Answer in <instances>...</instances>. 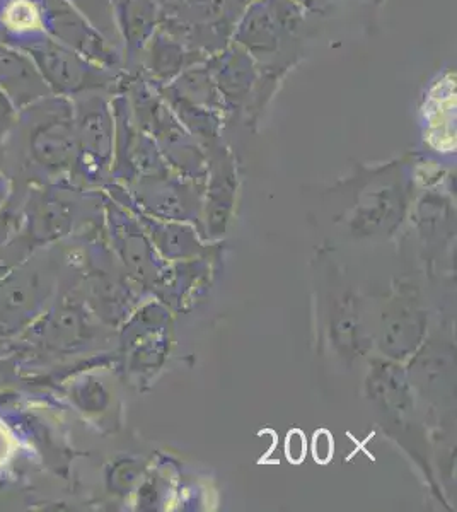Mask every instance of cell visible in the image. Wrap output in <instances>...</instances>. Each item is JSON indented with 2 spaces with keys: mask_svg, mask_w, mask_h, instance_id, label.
Masks as SVG:
<instances>
[{
  "mask_svg": "<svg viewBox=\"0 0 457 512\" xmlns=\"http://www.w3.org/2000/svg\"><path fill=\"white\" fill-rule=\"evenodd\" d=\"M0 89L19 111L52 96L28 53L0 43Z\"/></svg>",
  "mask_w": 457,
  "mask_h": 512,
  "instance_id": "8992f818",
  "label": "cell"
},
{
  "mask_svg": "<svg viewBox=\"0 0 457 512\" xmlns=\"http://www.w3.org/2000/svg\"><path fill=\"white\" fill-rule=\"evenodd\" d=\"M23 134L24 166L36 178L52 183L74 168L76 123L72 99L48 96L19 111L16 127Z\"/></svg>",
  "mask_w": 457,
  "mask_h": 512,
  "instance_id": "6da1fadb",
  "label": "cell"
},
{
  "mask_svg": "<svg viewBox=\"0 0 457 512\" xmlns=\"http://www.w3.org/2000/svg\"><path fill=\"white\" fill-rule=\"evenodd\" d=\"M23 226L21 200L16 205V192L0 207V265H7V253L12 243L18 239Z\"/></svg>",
  "mask_w": 457,
  "mask_h": 512,
  "instance_id": "52a82bcc",
  "label": "cell"
},
{
  "mask_svg": "<svg viewBox=\"0 0 457 512\" xmlns=\"http://www.w3.org/2000/svg\"><path fill=\"white\" fill-rule=\"evenodd\" d=\"M285 453L292 463H301L306 456V439L301 431H292L287 437L285 444Z\"/></svg>",
  "mask_w": 457,
  "mask_h": 512,
  "instance_id": "30bf717a",
  "label": "cell"
},
{
  "mask_svg": "<svg viewBox=\"0 0 457 512\" xmlns=\"http://www.w3.org/2000/svg\"><path fill=\"white\" fill-rule=\"evenodd\" d=\"M76 123V163L93 159L105 163L111 149V120L108 106L91 94H81L72 99Z\"/></svg>",
  "mask_w": 457,
  "mask_h": 512,
  "instance_id": "5b68a950",
  "label": "cell"
},
{
  "mask_svg": "<svg viewBox=\"0 0 457 512\" xmlns=\"http://www.w3.org/2000/svg\"><path fill=\"white\" fill-rule=\"evenodd\" d=\"M45 33L101 67L115 64V52L105 36L69 0H40Z\"/></svg>",
  "mask_w": 457,
  "mask_h": 512,
  "instance_id": "277c9868",
  "label": "cell"
},
{
  "mask_svg": "<svg viewBox=\"0 0 457 512\" xmlns=\"http://www.w3.org/2000/svg\"><path fill=\"white\" fill-rule=\"evenodd\" d=\"M23 366V361L16 354L9 355L6 359H0V388H4L7 383L18 381V369Z\"/></svg>",
  "mask_w": 457,
  "mask_h": 512,
  "instance_id": "8fae6325",
  "label": "cell"
},
{
  "mask_svg": "<svg viewBox=\"0 0 457 512\" xmlns=\"http://www.w3.org/2000/svg\"><path fill=\"white\" fill-rule=\"evenodd\" d=\"M16 352L19 354V345L16 340H0V359H6Z\"/></svg>",
  "mask_w": 457,
  "mask_h": 512,
  "instance_id": "5bb4252c",
  "label": "cell"
},
{
  "mask_svg": "<svg viewBox=\"0 0 457 512\" xmlns=\"http://www.w3.org/2000/svg\"><path fill=\"white\" fill-rule=\"evenodd\" d=\"M2 149H4V146H0V151H2ZM0 161H4V156H0ZM0 166H2V164H0Z\"/></svg>",
  "mask_w": 457,
  "mask_h": 512,
  "instance_id": "9a60e30c",
  "label": "cell"
},
{
  "mask_svg": "<svg viewBox=\"0 0 457 512\" xmlns=\"http://www.w3.org/2000/svg\"><path fill=\"white\" fill-rule=\"evenodd\" d=\"M333 456V441H331L330 432L319 431L314 437V458L319 463H328Z\"/></svg>",
  "mask_w": 457,
  "mask_h": 512,
  "instance_id": "7c38bea8",
  "label": "cell"
},
{
  "mask_svg": "<svg viewBox=\"0 0 457 512\" xmlns=\"http://www.w3.org/2000/svg\"><path fill=\"white\" fill-rule=\"evenodd\" d=\"M19 110L12 103L11 98L0 89V146L6 144L9 135L18 123Z\"/></svg>",
  "mask_w": 457,
  "mask_h": 512,
  "instance_id": "9c48e42d",
  "label": "cell"
},
{
  "mask_svg": "<svg viewBox=\"0 0 457 512\" xmlns=\"http://www.w3.org/2000/svg\"><path fill=\"white\" fill-rule=\"evenodd\" d=\"M50 284L33 255L0 277V340H16L45 311Z\"/></svg>",
  "mask_w": 457,
  "mask_h": 512,
  "instance_id": "7a4b0ae2",
  "label": "cell"
},
{
  "mask_svg": "<svg viewBox=\"0 0 457 512\" xmlns=\"http://www.w3.org/2000/svg\"><path fill=\"white\" fill-rule=\"evenodd\" d=\"M23 52L33 59L43 81L55 96L74 99L103 86L105 67L94 64L50 36L31 43L23 48Z\"/></svg>",
  "mask_w": 457,
  "mask_h": 512,
  "instance_id": "3957f363",
  "label": "cell"
},
{
  "mask_svg": "<svg viewBox=\"0 0 457 512\" xmlns=\"http://www.w3.org/2000/svg\"><path fill=\"white\" fill-rule=\"evenodd\" d=\"M69 2L89 23L93 24L96 30L99 31V28L103 30L108 26V19L111 16L108 14V0H69Z\"/></svg>",
  "mask_w": 457,
  "mask_h": 512,
  "instance_id": "ba28073f",
  "label": "cell"
},
{
  "mask_svg": "<svg viewBox=\"0 0 457 512\" xmlns=\"http://www.w3.org/2000/svg\"><path fill=\"white\" fill-rule=\"evenodd\" d=\"M14 180H12L11 176L7 175L4 168L0 166V207L6 204L7 200L12 197V193H14Z\"/></svg>",
  "mask_w": 457,
  "mask_h": 512,
  "instance_id": "4fadbf2b",
  "label": "cell"
}]
</instances>
